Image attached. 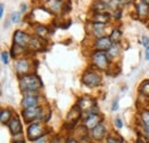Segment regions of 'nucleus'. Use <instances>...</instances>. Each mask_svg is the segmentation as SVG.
Segmentation results:
<instances>
[{"instance_id": "1", "label": "nucleus", "mask_w": 149, "mask_h": 143, "mask_svg": "<svg viewBox=\"0 0 149 143\" xmlns=\"http://www.w3.org/2000/svg\"><path fill=\"white\" fill-rule=\"evenodd\" d=\"M19 88L26 94H37L42 88V83L37 74H25L19 78Z\"/></svg>"}, {"instance_id": "2", "label": "nucleus", "mask_w": 149, "mask_h": 143, "mask_svg": "<svg viewBox=\"0 0 149 143\" xmlns=\"http://www.w3.org/2000/svg\"><path fill=\"white\" fill-rule=\"evenodd\" d=\"M26 136L30 141L35 142L39 139L46 136V132H45V126L40 123H31L26 128Z\"/></svg>"}, {"instance_id": "3", "label": "nucleus", "mask_w": 149, "mask_h": 143, "mask_svg": "<svg viewBox=\"0 0 149 143\" xmlns=\"http://www.w3.org/2000/svg\"><path fill=\"white\" fill-rule=\"evenodd\" d=\"M22 116L26 123H35L38 120H42L44 117V109L42 107H33L29 109H23Z\"/></svg>"}, {"instance_id": "4", "label": "nucleus", "mask_w": 149, "mask_h": 143, "mask_svg": "<svg viewBox=\"0 0 149 143\" xmlns=\"http://www.w3.org/2000/svg\"><path fill=\"white\" fill-rule=\"evenodd\" d=\"M92 63L100 69V70H107L109 65V57L107 55V52H101V51H95L92 54Z\"/></svg>"}, {"instance_id": "5", "label": "nucleus", "mask_w": 149, "mask_h": 143, "mask_svg": "<svg viewBox=\"0 0 149 143\" xmlns=\"http://www.w3.org/2000/svg\"><path fill=\"white\" fill-rule=\"evenodd\" d=\"M77 107L79 108V110L81 112H87V115H90V113H97L96 110H93L94 108H96L95 101H94L92 97H90V96L80 97L78 100Z\"/></svg>"}, {"instance_id": "6", "label": "nucleus", "mask_w": 149, "mask_h": 143, "mask_svg": "<svg viewBox=\"0 0 149 143\" xmlns=\"http://www.w3.org/2000/svg\"><path fill=\"white\" fill-rule=\"evenodd\" d=\"M81 81L86 86L93 88V87H97L101 85V77L93 71H86L84 72L83 77H81Z\"/></svg>"}, {"instance_id": "7", "label": "nucleus", "mask_w": 149, "mask_h": 143, "mask_svg": "<svg viewBox=\"0 0 149 143\" xmlns=\"http://www.w3.org/2000/svg\"><path fill=\"white\" fill-rule=\"evenodd\" d=\"M40 96L38 94H26L23 96L22 99V107L23 109H29V108H33V107H39L40 104Z\"/></svg>"}, {"instance_id": "8", "label": "nucleus", "mask_w": 149, "mask_h": 143, "mask_svg": "<svg viewBox=\"0 0 149 143\" xmlns=\"http://www.w3.org/2000/svg\"><path fill=\"white\" fill-rule=\"evenodd\" d=\"M106 137H107V128L102 123H100L91 131V139L95 142H101Z\"/></svg>"}, {"instance_id": "9", "label": "nucleus", "mask_w": 149, "mask_h": 143, "mask_svg": "<svg viewBox=\"0 0 149 143\" xmlns=\"http://www.w3.org/2000/svg\"><path fill=\"white\" fill-rule=\"evenodd\" d=\"M101 121H102V118L99 116V113H90L85 118L84 128L86 131H92L94 127H96Z\"/></svg>"}, {"instance_id": "10", "label": "nucleus", "mask_w": 149, "mask_h": 143, "mask_svg": "<svg viewBox=\"0 0 149 143\" xmlns=\"http://www.w3.org/2000/svg\"><path fill=\"white\" fill-rule=\"evenodd\" d=\"M30 39H31V37L29 36L26 32H24V31L17 30L14 33V44L19 46V47H23L24 48V47L29 46Z\"/></svg>"}, {"instance_id": "11", "label": "nucleus", "mask_w": 149, "mask_h": 143, "mask_svg": "<svg viewBox=\"0 0 149 143\" xmlns=\"http://www.w3.org/2000/svg\"><path fill=\"white\" fill-rule=\"evenodd\" d=\"M112 46V41L110 37H102L99 38L94 41V49L95 51H101V52H107Z\"/></svg>"}, {"instance_id": "12", "label": "nucleus", "mask_w": 149, "mask_h": 143, "mask_svg": "<svg viewBox=\"0 0 149 143\" xmlns=\"http://www.w3.org/2000/svg\"><path fill=\"white\" fill-rule=\"evenodd\" d=\"M8 129L10 132V134L13 136H17V135H21L22 132H23V126H22V123H21V119H19L17 116L13 117V119L8 123Z\"/></svg>"}, {"instance_id": "13", "label": "nucleus", "mask_w": 149, "mask_h": 143, "mask_svg": "<svg viewBox=\"0 0 149 143\" xmlns=\"http://www.w3.org/2000/svg\"><path fill=\"white\" fill-rule=\"evenodd\" d=\"M30 68H31V64L26 58H19V60L16 61L15 69H16V72L19 73V76L28 74V72L30 71Z\"/></svg>"}, {"instance_id": "14", "label": "nucleus", "mask_w": 149, "mask_h": 143, "mask_svg": "<svg viewBox=\"0 0 149 143\" xmlns=\"http://www.w3.org/2000/svg\"><path fill=\"white\" fill-rule=\"evenodd\" d=\"M104 31H106V24L104 23L93 22V24H92V35L96 39L104 37Z\"/></svg>"}, {"instance_id": "15", "label": "nucleus", "mask_w": 149, "mask_h": 143, "mask_svg": "<svg viewBox=\"0 0 149 143\" xmlns=\"http://www.w3.org/2000/svg\"><path fill=\"white\" fill-rule=\"evenodd\" d=\"M80 115H81V111L79 110V108L74 107V108H72V110H71V111L69 112V115H68V118H67V124H70L71 126L74 125V124H76V123L79 120Z\"/></svg>"}, {"instance_id": "16", "label": "nucleus", "mask_w": 149, "mask_h": 143, "mask_svg": "<svg viewBox=\"0 0 149 143\" xmlns=\"http://www.w3.org/2000/svg\"><path fill=\"white\" fill-rule=\"evenodd\" d=\"M13 119V113L9 109H1L0 111V121L2 125H8V123Z\"/></svg>"}, {"instance_id": "17", "label": "nucleus", "mask_w": 149, "mask_h": 143, "mask_svg": "<svg viewBox=\"0 0 149 143\" xmlns=\"http://www.w3.org/2000/svg\"><path fill=\"white\" fill-rule=\"evenodd\" d=\"M119 54H120V46H119V44H112L111 47L107 51L108 57L111 58V60L116 58V57H118Z\"/></svg>"}, {"instance_id": "18", "label": "nucleus", "mask_w": 149, "mask_h": 143, "mask_svg": "<svg viewBox=\"0 0 149 143\" xmlns=\"http://www.w3.org/2000/svg\"><path fill=\"white\" fill-rule=\"evenodd\" d=\"M47 7H49L51 12L57 13L62 9V2H61V0H48Z\"/></svg>"}, {"instance_id": "19", "label": "nucleus", "mask_w": 149, "mask_h": 143, "mask_svg": "<svg viewBox=\"0 0 149 143\" xmlns=\"http://www.w3.org/2000/svg\"><path fill=\"white\" fill-rule=\"evenodd\" d=\"M94 9L97 12V14H107V12L109 10V5L104 1H97Z\"/></svg>"}, {"instance_id": "20", "label": "nucleus", "mask_w": 149, "mask_h": 143, "mask_svg": "<svg viewBox=\"0 0 149 143\" xmlns=\"http://www.w3.org/2000/svg\"><path fill=\"white\" fill-rule=\"evenodd\" d=\"M136 12H138V14H139V16H147L149 13V7L147 3H145V2H140V3H138L136 5Z\"/></svg>"}, {"instance_id": "21", "label": "nucleus", "mask_w": 149, "mask_h": 143, "mask_svg": "<svg viewBox=\"0 0 149 143\" xmlns=\"http://www.w3.org/2000/svg\"><path fill=\"white\" fill-rule=\"evenodd\" d=\"M29 47L32 48L33 51H39L42 48V44H41V40L38 39L37 37H33L30 39V42H29Z\"/></svg>"}, {"instance_id": "22", "label": "nucleus", "mask_w": 149, "mask_h": 143, "mask_svg": "<svg viewBox=\"0 0 149 143\" xmlns=\"http://www.w3.org/2000/svg\"><path fill=\"white\" fill-rule=\"evenodd\" d=\"M36 35L40 38H45L48 35V29L45 25H38L36 28Z\"/></svg>"}, {"instance_id": "23", "label": "nucleus", "mask_w": 149, "mask_h": 143, "mask_svg": "<svg viewBox=\"0 0 149 143\" xmlns=\"http://www.w3.org/2000/svg\"><path fill=\"white\" fill-rule=\"evenodd\" d=\"M94 22H97V23H107L108 22V19H109V16H108V14H95L94 15Z\"/></svg>"}, {"instance_id": "24", "label": "nucleus", "mask_w": 149, "mask_h": 143, "mask_svg": "<svg viewBox=\"0 0 149 143\" xmlns=\"http://www.w3.org/2000/svg\"><path fill=\"white\" fill-rule=\"evenodd\" d=\"M120 38H122V32L118 29H115L111 32V35H110V39H111L112 44H118Z\"/></svg>"}, {"instance_id": "25", "label": "nucleus", "mask_w": 149, "mask_h": 143, "mask_svg": "<svg viewBox=\"0 0 149 143\" xmlns=\"http://www.w3.org/2000/svg\"><path fill=\"white\" fill-rule=\"evenodd\" d=\"M140 90L143 95L146 96H149V80H146L145 83H142L141 87H140Z\"/></svg>"}, {"instance_id": "26", "label": "nucleus", "mask_w": 149, "mask_h": 143, "mask_svg": "<svg viewBox=\"0 0 149 143\" xmlns=\"http://www.w3.org/2000/svg\"><path fill=\"white\" fill-rule=\"evenodd\" d=\"M106 143H123V140L117 137V136H112V135H108L106 139Z\"/></svg>"}, {"instance_id": "27", "label": "nucleus", "mask_w": 149, "mask_h": 143, "mask_svg": "<svg viewBox=\"0 0 149 143\" xmlns=\"http://www.w3.org/2000/svg\"><path fill=\"white\" fill-rule=\"evenodd\" d=\"M141 121L142 125H149V111H143L141 113Z\"/></svg>"}, {"instance_id": "28", "label": "nucleus", "mask_w": 149, "mask_h": 143, "mask_svg": "<svg viewBox=\"0 0 149 143\" xmlns=\"http://www.w3.org/2000/svg\"><path fill=\"white\" fill-rule=\"evenodd\" d=\"M1 60H2V63L7 65V64L9 63V53L6 52V51H3V52L1 53Z\"/></svg>"}, {"instance_id": "29", "label": "nucleus", "mask_w": 149, "mask_h": 143, "mask_svg": "<svg viewBox=\"0 0 149 143\" xmlns=\"http://www.w3.org/2000/svg\"><path fill=\"white\" fill-rule=\"evenodd\" d=\"M10 19H12L13 23H19V19H21V13H19V12H14V13L12 14Z\"/></svg>"}, {"instance_id": "30", "label": "nucleus", "mask_w": 149, "mask_h": 143, "mask_svg": "<svg viewBox=\"0 0 149 143\" xmlns=\"http://www.w3.org/2000/svg\"><path fill=\"white\" fill-rule=\"evenodd\" d=\"M142 132L146 139L149 140V125H142Z\"/></svg>"}, {"instance_id": "31", "label": "nucleus", "mask_w": 149, "mask_h": 143, "mask_svg": "<svg viewBox=\"0 0 149 143\" xmlns=\"http://www.w3.org/2000/svg\"><path fill=\"white\" fill-rule=\"evenodd\" d=\"M118 108H119V100H118V99H116V100L113 101V103H112L111 110L112 111H117V110H118Z\"/></svg>"}, {"instance_id": "32", "label": "nucleus", "mask_w": 149, "mask_h": 143, "mask_svg": "<svg viewBox=\"0 0 149 143\" xmlns=\"http://www.w3.org/2000/svg\"><path fill=\"white\" fill-rule=\"evenodd\" d=\"M115 125L117 126V128H122V127H123V121H122V119H120V118H116Z\"/></svg>"}, {"instance_id": "33", "label": "nucleus", "mask_w": 149, "mask_h": 143, "mask_svg": "<svg viewBox=\"0 0 149 143\" xmlns=\"http://www.w3.org/2000/svg\"><path fill=\"white\" fill-rule=\"evenodd\" d=\"M148 44H149L148 37L143 36L142 37V45H143V46H146V47H148Z\"/></svg>"}, {"instance_id": "34", "label": "nucleus", "mask_w": 149, "mask_h": 143, "mask_svg": "<svg viewBox=\"0 0 149 143\" xmlns=\"http://www.w3.org/2000/svg\"><path fill=\"white\" fill-rule=\"evenodd\" d=\"M33 143H47V135L44 136V137H41V139H39L37 141H35Z\"/></svg>"}, {"instance_id": "35", "label": "nucleus", "mask_w": 149, "mask_h": 143, "mask_svg": "<svg viewBox=\"0 0 149 143\" xmlns=\"http://www.w3.org/2000/svg\"><path fill=\"white\" fill-rule=\"evenodd\" d=\"M3 7H5V5L1 3V5H0V17L3 16Z\"/></svg>"}, {"instance_id": "36", "label": "nucleus", "mask_w": 149, "mask_h": 143, "mask_svg": "<svg viewBox=\"0 0 149 143\" xmlns=\"http://www.w3.org/2000/svg\"><path fill=\"white\" fill-rule=\"evenodd\" d=\"M145 58L147 60V61H149V46L146 48V53H145Z\"/></svg>"}, {"instance_id": "37", "label": "nucleus", "mask_w": 149, "mask_h": 143, "mask_svg": "<svg viewBox=\"0 0 149 143\" xmlns=\"http://www.w3.org/2000/svg\"><path fill=\"white\" fill-rule=\"evenodd\" d=\"M64 143H79V142L77 140H74V139H68Z\"/></svg>"}, {"instance_id": "38", "label": "nucleus", "mask_w": 149, "mask_h": 143, "mask_svg": "<svg viewBox=\"0 0 149 143\" xmlns=\"http://www.w3.org/2000/svg\"><path fill=\"white\" fill-rule=\"evenodd\" d=\"M21 10H22V12H25V10H26V5H22V6H21Z\"/></svg>"}, {"instance_id": "39", "label": "nucleus", "mask_w": 149, "mask_h": 143, "mask_svg": "<svg viewBox=\"0 0 149 143\" xmlns=\"http://www.w3.org/2000/svg\"><path fill=\"white\" fill-rule=\"evenodd\" d=\"M13 143H25V142H24V140H15V141H13Z\"/></svg>"}, {"instance_id": "40", "label": "nucleus", "mask_w": 149, "mask_h": 143, "mask_svg": "<svg viewBox=\"0 0 149 143\" xmlns=\"http://www.w3.org/2000/svg\"><path fill=\"white\" fill-rule=\"evenodd\" d=\"M117 1H119V2H122V3H125V2H129L130 0H117Z\"/></svg>"}, {"instance_id": "41", "label": "nucleus", "mask_w": 149, "mask_h": 143, "mask_svg": "<svg viewBox=\"0 0 149 143\" xmlns=\"http://www.w3.org/2000/svg\"><path fill=\"white\" fill-rule=\"evenodd\" d=\"M142 2H145V3L149 5V0H142Z\"/></svg>"}, {"instance_id": "42", "label": "nucleus", "mask_w": 149, "mask_h": 143, "mask_svg": "<svg viewBox=\"0 0 149 143\" xmlns=\"http://www.w3.org/2000/svg\"><path fill=\"white\" fill-rule=\"evenodd\" d=\"M123 143H126V142H123Z\"/></svg>"}]
</instances>
